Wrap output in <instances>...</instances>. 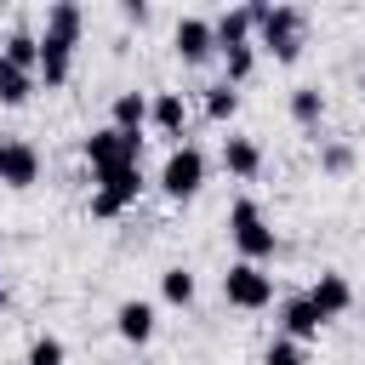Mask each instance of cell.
I'll return each instance as SVG.
<instances>
[{
  "label": "cell",
  "mask_w": 365,
  "mask_h": 365,
  "mask_svg": "<svg viewBox=\"0 0 365 365\" xmlns=\"http://www.w3.org/2000/svg\"><path fill=\"white\" fill-rule=\"evenodd\" d=\"M285 114H291L302 131H319V120H325V91H319V86H291Z\"/></svg>",
  "instance_id": "ac0fdd59"
},
{
  "label": "cell",
  "mask_w": 365,
  "mask_h": 365,
  "mask_svg": "<svg viewBox=\"0 0 365 365\" xmlns=\"http://www.w3.org/2000/svg\"><path fill=\"white\" fill-rule=\"evenodd\" d=\"M160 297H165L171 308H194V297H200V279H194L182 262H171V268L160 274Z\"/></svg>",
  "instance_id": "ffe728a7"
},
{
  "label": "cell",
  "mask_w": 365,
  "mask_h": 365,
  "mask_svg": "<svg viewBox=\"0 0 365 365\" xmlns=\"http://www.w3.org/2000/svg\"><path fill=\"white\" fill-rule=\"evenodd\" d=\"M0 182L17 194L40 182V148L29 137H0Z\"/></svg>",
  "instance_id": "52a82bcc"
},
{
  "label": "cell",
  "mask_w": 365,
  "mask_h": 365,
  "mask_svg": "<svg viewBox=\"0 0 365 365\" xmlns=\"http://www.w3.org/2000/svg\"><path fill=\"white\" fill-rule=\"evenodd\" d=\"M211 34H217V51L257 46V40H251V34H257V17H251V6H228V11H217V17H211Z\"/></svg>",
  "instance_id": "4fadbf2b"
},
{
  "label": "cell",
  "mask_w": 365,
  "mask_h": 365,
  "mask_svg": "<svg viewBox=\"0 0 365 365\" xmlns=\"http://www.w3.org/2000/svg\"><path fill=\"white\" fill-rule=\"evenodd\" d=\"M222 302L240 308V314L274 308V274L257 268V262H228V274H222Z\"/></svg>",
  "instance_id": "5b68a950"
},
{
  "label": "cell",
  "mask_w": 365,
  "mask_h": 365,
  "mask_svg": "<svg viewBox=\"0 0 365 365\" xmlns=\"http://www.w3.org/2000/svg\"><path fill=\"white\" fill-rule=\"evenodd\" d=\"M302 297L319 308V319H342V314L354 308V285H348V274H336V268H319V279H314Z\"/></svg>",
  "instance_id": "30bf717a"
},
{
  "label": "cell",
  "mask_w": 365,
  "mask_h": 365,
  "mask_svg": "<svg viewBox=\"0 0 365 365\" xmlns=\"http://www.w3.org/2000/svg\"><path fill=\"white\" fill-rule=\"evenodd\" d=\"M0 63H11V68H23V74H34V68H40V34L17 23V29L0 40Z\"/></svg>",
  "instance_id": "2e32d148"
},
{
  "label": "cell",
  "mask_w": 365,
  "mask_h": 365,
  "mask_svg": "<svg viewBox=\"0 0 365 365\" xmlns=\"http://www.w3.org/2000/svg\"><path fill=\"white\" fill-rule=\"evenodd\" d=\"M222 171L240 177V182H251L262 171V143L257 137H222Z\"/></svg>",
  "instance_id": "9a60e30c"
},
{
  "label": "cell",
  "mask_w": 365,
  "mask_h": 365,
  "mask_svg": "<svg viewBox=\"0 0 365 365\" xmlns=\"http://www.w3.org/2000/svg\"><path fill=\"white\" fill-rule=\"evenodd\" d=\"M200 114L211 120V125H228L234 114H240V86H205V97H200Z\"/></svg>",
  "instance_id": "d6986e66"
},
{
  "label": "cell",
  "mask_w": 365,
  "mask_h": 365,
  "mask_svg": "<svg viewBox=\"0 0 365 365\" xmlns=\"http://www.w3.org/2000/svg\"><path fill=\"white\" fill-rule=\"evenodd\" d=\"M68 359V348H63V336H51V331H40L34 342H29V359L23 365H63Z\"/></svg>",
  "instance_id": "cb8c5ba5"
},
{
  "label": "cell",
  "mask_w": 365,
  "mask_h": 365,
  "mask_svg": "<svg viewBox=\"0 0 365 365\" xmlns=\"http://www.w3.org/2000/svg\"><path fill=\"white\" fill-rule=\"evenodd\" d=\"M171 51H177V63H188V68L211 63V57H217L211 17H177V29H171Z\"/></svg>",
  "instance_id": "ba28073f"
},
{
  "label": "cell",
  "mask_w": 365,
  "mask_h": 365,
  "mask_svg": "<svg viewBox=\"0 0 365 365\" xmlns=\"http://www.w3.org/2000/svg\"><path fill=\"white\" fill-rule=\"evenodd\" d=\"M251 17H257V46L274 57V63H297L302 46H308V11L302 6H268V0H251Z\"/></svg>",
  "instance_id": "6da1fadb"
},
{
  "label": "cell",
  "mask_w": 365,
  "mask_h": 365,
  "mask_svg": "<svg viewBox=\"0 0 365 365\" xmlns=\"http://www.w3.org/2000/svg\"><path fill=\"white\" fill-rule=\"evenodd\" d=\"M143 165H120V171H97L91 177V200H86V211L97 217V222H114V217H125L137 200H143Z\"/></svg>",
  "instance_id": "3957f363"
},
{
  "label": "cell",
  "mask_w": 365,
  "mask_h": 365,
  "mask_svg": "<svg viewBox=\"0 0 365 365\" xmlns=\"http://www.w3.org/2000/svg\"><path fill=\"white\" fill-rule=\"evenodd\" d=\"M228 240H234V251H240V262H274V251H279V234L268 228V217H262V205L251 200V194H240L234 205H228Z\"/></svg>",
  "instance_id": "7a4b0ae2"
},
{
  "label": "cell",
  "mask_w": 365,
  "mask_h": 365,
  "mask_svg": "<svg viewBox=\"0 0 365 365\" xmlns=\"http://www.w3.org/2000/svg\"><path fill=\"white\" fill-rule=\"evenodd\" d=\"M34 74H23V68H11V63H0V108H23L29 97H34Z\"/></svg>",
  "instance_id": "44dd1931"
},
{
  "label": "cell",
  "mask_w": 365,
  "mask_h": 365,
  "mask_svg": "<svg viewBox=\"0 0 365 365\" xmlns=\"http://www.w3.org/2000/svg\"><path fill=\"white\" fill-rule=\"evenodd\" d=\"M274 314H279V331H274V336H291V342H302V348H308V342H319V331H325L319 308H314L302 291H297V297H279V308H274Z\"/></svg>",
  "instance_id": "9c48e42d"
},
{
  "label": "cell",
  "mask_w": 365,
  "mask_h": 365,
  "mask_svg": "<svg viewBox=\"0 0 365 365\" xmlns=\"http://www.w3.org/2000/svg\"><path fill=\"white\" fill-rule=\"evenodd\" d=\"M251 68H257V46H234V51H222V86H245Z\"/></svg>",
  "instance_id": "603a6c76"
},
{
  "label": "cell",
  "mask_w": 365,
  "mask_h": 365,
  "mask_svg": "<svg viewBox=\"0 0 365 365\" xmlns=\"http://www.w3.org/2000/svg\"><path fill=\"white\" fill-rule=\"evenodd\" d=\"M120 17H125V23H137V29H143V23H148V17H154V6H148V0H125V6H120Z\"/></svg>",
  "instance_id": "484cf974"
},
{
  "label": "cell",
  "mask_w": 365,
  "mask_h": 365,
  "mask_svg": "<svg viewBox=\"0 0 365 365\" xmlns=\"http://www.w3.org/2000/svg\"><path fill=\"white\" fill-rule=\"evenodd\" d=\"M205 171H211L205 148H200V143H177V148L165 154V165H160V194H165V200H194V194L205 188Z\"/></svg>",
  "instance_id": "277c9868"
},
{
  "label": "cell",
  "mask_w": 365,
  "mask_h": 365,
  "mask_svg": "<svg viewBox=\"0 0 365 365\" xmlns=\"http://www.w3.org/2000/svg\"><path fill=\"white\" fill-rule=\"evenodd\" d=\"M108 125L143 137V125H148V97H143V91H114V103H108Z\"/></svg>",
  "instance_id": "e0dca14e"
},
{
  "label": "cell",
  "mask_w": 365,
  "mask_h": 365,
  "mask_svg": "<svg viewBox=\"0 0 365 365\" xmlns=\"http://www.w3.org/2000/svg\"><path fill=\"white\" fill-rule=\"evenodd\" d=\"M80 154H86L91 177H97V171H120V165H137V160H143V137L114 131V125H97L91 137H80Z\"/></svg>",
  "instance_id": "8992f818"
},
{
  "label": "cell",
  "mask_w": 365,
  "mask_h": 365,
  "mask_svg": "<svg viewBox=\"0 0 365 365\" xmlns=\"http://www.w3.org/2000/svg\"><path fill=\"white\" fill-rule=\"evenodd\" d=\"M80 29H86V11H80L74 0H51V6H46V29H40V40L74 51V46H80Z\"/></svg>",
  "instance_id": "8fae6325"
},
{
  "label": "cell",
  "mask_w": 365,
  "mask_h": 365,
  "mask_svg": "<svg viewBox=\"0 0 365 365\" xmlns=\"http://www.w3.org/2000/svg\"><path fill=\"white\" fill-rule=\"evenodd\" d=\"M6 308H11V291H6V285H0V314H6Z\"/></svg>",
  "instance_id": "4316f807"
},
{
  "label": "cell",
  "mask_w": 365,
  "mask_h": 365,
  "mask_svg": "<svg viewBox=\"0 0 365 365\" xmlns=\"http://www.w3.org/2000/svg\"><path fill=\"white\" fill-rule=\"evenodd\" d=\"M114 331H120V342H131V348L154 342V302H143V297H125V302L114 308Z\"/></svg>",
  "instance_id": "7c38bea8"
},
{
  "label": "cell",
  "mask_w": 365,
  "mask_h": 365,
  "mask_svg": "<svg viewBox=\"0 0 365 365\" xmlns=\"http://www.w3.org/2000/svg\"><path fill=\"white\" fill-rule=\"evenodd\" d=\"M148 125L160 137H182L188 131V97L182 91H154L148 97Z\"/></svg>",
  "instance_id": "5bb4252c"
},
{
  "label": "cell",
  "mask_w": 365,
  "mask_h": 365,
  "mask_svg": "<svg viewBox=\"0 0 365 365\" xmlns=\"http://www.w3.org/2000/svg\"><path fill=\"white\" fill-rule=\"evenodd\" d=\"M359 97H365V68H359Z\"/></svg>",
  "instance_id": "83f0119b"
},
{
  "label": "cell",
  "mask_w": 365,
  "mask_h": 365,
  "mask_svg": "<svg viewBox=\"0 0 365 365\" xmlns=\"http://www.w3.org/2000/svg\"><path fill=\"white\" fill-rule=\"evenodd\" d=\"M319 171H325V177H348V171H354V143L325 137V143H319Z\"/></svg>",
  "instance_id": "7402d4cb"
},
{
  "label": "cell",
  "mask_w": 365,
  "mask_h": 365,
  "mask_svg": "<svg viewBox=\"0 0 365 365\" xmlns=\"http://www.w3.org/2000/svg\"><path fill=\"white\" fill-rule=\"evenodd\" d=\"M262 365H308V354H302V342H291V336H274V342L262 348Z\"/></svg>",
  "instance_id": "d4e9b609"
}]
</instances>
